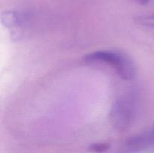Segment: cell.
<instances>
[{
    "instance_id": "1",
    "label": "cell",
    "mask_w": 154,
    "mask_h": 153,
    "mask_svg": "<svg viewBox=\"0 0 154 153\" xmlns=\"http://www.w3.org/2000/svg\"><path fill=\"white\" fill-rule=\"evenodd\" d=\"M86 63H103L111 65L118 76L125 80H131L136 76V67L130 56L114 50H98L84 57Z\"/></svg>"
},
{
    "instance_id": "2",
    "label": "cell",
    "mask_w": 154,
    "mask_h": 153,
    "mask_svg": "<svg viewBox=\"0 0 154 153\" xmlns=\"http://www.w3.org/2000/svg\"><path fill=\"white\" fill-rule=\"evenodd\" d=\"M135 113V106L132 99L123 97L117 100L111 108L110 121L115 129L126 130L132 124Z\"/></svg>"
},
{
    "instance_id": "3",
    "label": "cell",
    "mask_w": 154,
    "mask_h": 153,
    "mask_svg": "<svg viewBox=\"0 0 154 153\" xmlns=\"http://www.w3.org/2000/svg\"><path fill=\"white\" fill-rule=\"evenodd\" d=\"M154 145V130L131 137L126 142L125 152L139 151Z\"/></svg>"
},
{
    "instance_id": "4",
    "label": "cell",
    "mask_w": 154,
    "mask_h": 153,
    "mask_svg": "<svg viewBox=\"0 0 154 153\" xmlns=\"http://www.w3.org/2000/svg\"><path fill=\"white\" fill-rule=\"evenodd\" d=\"M2 22L8 28L17 26L20 22V18L16 13L12 11H5L2 14Z\"/></svg>"
},
{
    "instance_id": "5",
    "label": "cell",
    "mask_w": 154,
    "mask_h": 153,
    "mask_svg": "<svg viewBox=\"0 0 154 153\" xmlns=\"http://www.w3.org/2000/svg\"><path fill=\"white\" fill-rule=\"evenodd\" d=\"M136 22L144 26L154 28V14L138 16L136 19Z\"/></svg>"
},
{
    "instance_id": "6",
    "label": "cell",
    "mask_w": 154,
    "mask_h": 153,
    "mask_svg": "<svg viewBox=\"0 0 154 153\" xmlns=\"http://www.w3.org/2000/svg\"><path fill=\"white\" fill-rule=\"evenodd\" d=\"M108 148H109V145L108 143L99 142V143H94L90 146V150L96 152H102L106 151Z\"/></svg>"
},
{
    "instance_id": "7",
    "label": "cell",
    "mask_w": 154,
    "mask_h": 153,
    "mask_svg": "<svg viewBox=\"0 0 154 153\" xmlns=\"http://www.w3.org/2000/svg\"><path fill=\"white\" fill-rule=\"evenodd\" d=\"M137 1H138L139 3H141V4H146V3L148 2L150 0H137Z\"/></svg>"
}]
</instances>
